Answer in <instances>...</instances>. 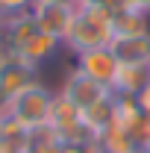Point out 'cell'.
I'll list each match as a JSON object with an SVG mask.
<instances>
[{
	"label": "cell",
	"instance_id": "6da1fadb",
	"mask_svg": "<svg viewBox=\"0 0 150 153\" xmlns=\"http://www.w3.org/2000/svg\"><path fill=\"white\" fill-rule=\"evenodd\" d=\"M50 106H53V94H50L41 82H36V85L27 88L24 94H18L15 100H9V118H15L18 124L36 130L41 124H47Z\"/></svg>",
	"mask_w": 150,
	"mask_h": 153
},
{
	"label": "cell",
	"instance_id": "7a4b0ae2",
	"mask_svg": "<svg viewBox=\"0 0 150 153\" xmlns=\"http://www.w3.org/2000/svg\"><path fill=\"white\" fill-rule=\"evenodd\" d=\"M36 82H38V71L30 68L24 59H18L15 53L0 59V94L6 100H15L27 88H33Z\"/></svg>",
	"mask_w": 150,
	"mask_h": 153
},
{
	"label": "cell",
	"instance_id": "3957f363",
	"mask_svg": "<svg viewBox=\"0 0 150 153\" xmlns=\"http://www.w3.org/2000/svg\"><path fill=\"white\" fill-rule=\"evenodd\" d=\"M74 9L68 0H59V3H36V12H33V21H36L38 33H47L53 38H68L71 33V24H74Z\"/></svg>",
	"mask_w": 150,
	"mask_h": 153
},
{
	"label": "cell",
	"instance_id": "277c9868",
	"mask_svg": "<svg viewBox=\"0 0 150 153\" xmlns=\"http://www.w3.org/2000/svg\"><path fill=\"white\" fill-rule=\"evenodd\" d=\"M59 94H65L76 109H79V112H85V109H91L94 103L106 100L112 91H109L106 85L94 82L91 76H85L82 71H71V76L62 82V91H59Z\"/></svg>",
	"mask_w": 150,
	"mask_h": 153
},
{
	"label": "cell",
	"instance_id": "5b68a950",
	"mask_svg": "<svg viewBox=\"0 0 150 153\" xmlns=\"http://www.w3.org/2000/svg\"><path fill=\"white\" fill-rule=\"evenodd\" d=\"M118 56L112 53V47L106 44V47H91V50H82L79 56H76V71H82L85 76H91L94 82H100V85H112L115 79V71H118Z\"/></svg>",
	"mask_w": 150,
	"mask_h": 153
},
{
	"label": "cell",
	"instance_id": "8992f818",
	"mask_svg": "<svg viewBox=\"0 0 150 153\" xmlns=\"http://www.w3.org/2000/svg\"><path fill=\"white\" fill-rule=\"evenodd\" d=\"M109 47H112V53L118 56L121 65L150 68V33H144V36H127V38H112Z\"/></svg>",
	"mask_w": 150,
	"mask_h": 153
},
{
	"label": "cell",
	"instance_id": "52a82bcc",
	"mask_svg": "<svg viewBox=\"0 0 150 153\" xmlns=\"http://www.w3.org/2000/svg\"><path fill=\"white\" fill-rule=\"evenodd\" d=\"M59 41H62V38H53V36H47V33H36V36H33V38H30V41L18 50V53H15V56L24 59L30 68H36V71H38L44 62H50V59H53V53L59 50Z\"/></svg>",
	"mask_w": 150,
	"mask_h": 153
},
{
	"label": "cell",
	"instance_id": "ba28073f",
	"mask_svg": "<svg viewBox=\"0 0 150 153\" xmlns=\"http://www.w3.org/2000/svg\"><path fill=\"white\" fill-rule=\"evenodd\" d=\"M147 79H150V68H141V65H118L109 91H112L115 97H135L138 88H141Z\"/></svg>",
	"mask_w": 150,
	"mask_h": 153
},
{
	"label": "cell",
	"instance_id": "9c48e42d",
	"mask_svg": "<svg viewBox=\"0 0 150 153\" xmlns=\"http://www.w3.org/2000/svg\"><path fill=\"white\" fill-rule=\"evenodd\" d=\"M36 33H38V30H36V21H33V18H12V21H9V27H6L9 50H12V53H18L21 47L36 36Z\"/></svg>",
	"mask_w": 150,
	"mask_h": 153
},
{
	"label": "cell",
	"instance_id": "30bf717a",
	"mask_svg": "<svg viewBox=\"0 0 150 153\" xmlns=\"http://www.w3.org/2000/svg\"><path fill=\"white\" fill-rule=\"evenodd\" d=\"M132 100H135V106H138V112H141V115H150V79L138 88V94L132 97Z\"/></svg>",
	"mask_w": 150,
	"mask_h": 153
},
{
	"label": "cell",
	"instance_id": "8fae6325",
	"mask_svg": "<svg viewBox=\"0 0 150 153\" xmlns=\"http://www.w3.org/2000/svg\"><path fill=\"white\" fill-rule=\"evenodd\" d=\"M33 0H0V12H21L27 9Z\"/></svg>",
	"mask_w": 150,
	"mask_h": 153
},
{
	"label": "cell",
	"instance_id": "7c38bea8",
	"mask_svg": "<svg viewBox=\"0 0 150 153\" xmlns=\"http://www.w3.org/2000/svg\"><path fill=\"white\" fill-rule=\"evenodd\" d=\"M85 3H97V6H115L118 0H79V6H85Z\"/></svg>",
	"mask_w": 150,
	"mask_h": 153
},
{
	"label": "cell",
	"instance_id": "4fadbf2b",
	"mask_svg": "<svg viewBox=\"0 0 150 153\" xmlns=\"http://www.w3.org/2000/svg\"><path fill=\"white\" fill-rule=\"evenodd\" d=\"M0 153H24V150H18V147H12V144H3V141H0Z\"/></svg>",
	"mask_w": 150,
	"mask_h": 153
},
{
	"label": "cell",
	"instance_id": "5bb4252c",
	"mask_svg": "<svg viewBox=\"0 0 150 153\" xmlns=\"http://www.w3.org/2000/svg\"><path fill=\"white\" fill-rule=\"evenodd\" d=\"M0 30H3V24H0Z\"/></svg>",
	"mask_w": 150,
	"mask_h": 153
}]
</instances>
